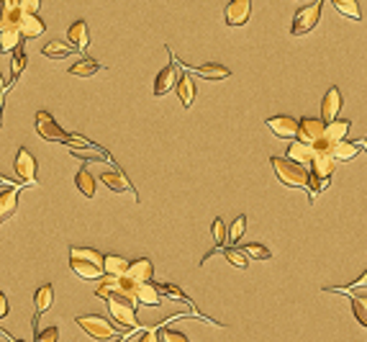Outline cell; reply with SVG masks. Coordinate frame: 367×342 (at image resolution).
Returning a JSON list of instances; mask_svg holds the SVG:
<instances>
[{
  "label": "cell",
  "instance_id": "obj_1",
  "mask_svg": "<svg viewBox=\"0 0 367 342\" xmlns=\"http://www.w3.org/2000/svg\"><path fill=\"white\" fill-rule=\"evenodd\" d=\"M334 167H337V160L331 155L329 147H319L313 149V160H311V173H309V201L313 204V198L319 193H324L331 180H334Z\"/></svg>",
  "mask_w": 367,
  "mask_h": 342
},
{
  "label": "cell",
  "instance_id": "obj_2",
  "mask_svg": "<svg viewBox=\"0 0 367 342\" xmlns=\"http://www.w3.org/2000/svg\"><path fill=\"white\" fill-rule=\"evenodd\" d=\"M100 299L108 301V312H111V319L116 324V330H121V332H134V330H139L136 301L126 299L121 293H103Z\"/></svg>",
  "mask_w": 367,
  "mask_h": 342
},
{
  "label": "cell",
  "instance_id": "obj_3",
  "mask_svg": "<svg viewBox=\"0 0 367 342\" xmlns=\"http://www.w3.org/2000/svg\"><path fill=\"white\" fill-rule=\"evenodd\" d=\"M272 170L282 186L288 188H306L309 186V170L298 162H290L288 157H270Z\"/></svg>",
  "mask_w": 367,
  "mask_h": 342
},
{
  "label": "cell",
  "instance_id": "obj_4",
  "mask_svg": "<svg viewBox=\"0 0 367 342\" xmlns=\"http://www.w3.org/2000/svg\"><path fill=\"white\" fill-rule=\"evenodd\" d=\"M75 322H78L80 330L90 334L93 340L108 342V340H113V337H116V334H118L116 324L108 322L106 317H98V314H87V317H78Z\"/></svg>",
  "mask_w": 367,
  "mask_h": 342
},
{
  "label": "cell",
  "instance_id": "obj_5",
  "mask_svg": "<svg viewBox=\"0 0 367 342\" xmlns=\"http://www.w3.org/2000/svg\"><path fill=\"white\" fill-rule=\"evenodd\" d=\"M321 6H324V0H313L311 6L306 8H300L296 13V19H293V26H290V36H303V34H309L319 26L321 21Z\"/></svg>",
  "mask_w": 367,
  "mask_h": 342
},
{
  "label": "cell",
  "instance_id": "obj_6",
  "mask_svg": "<svg viewBox=\"0 0 367 342\" xmlns=\"http://www.w3.org/2000/svg\"><path fill=\"white\" fill-rule=\"evenodd\" d=\"M296 139L316 149V147L324 142V121H321V118H313V116L298 118V134H296Z\"/></svg>",
  "mask_w": 367,
  "mask_h": 342
},
{
  "label": "cell",
  "instance_id": "obj_7",
  "mask_svg": "<svg viewBox=\"0 0 367 342\" xmlns=\"http://www.w3.org/2000/svg\"><path fill=\"white\" fill-rule=\"evenodd\" d=\"M36 131H39V137L47 139V142H59V145H67L69 134L62 127H59L49 111H39V114H36Z\"/></svg>",
  "mask_w": 367,
  "mask_h": 342
},
{
  "label": "cell",
  "instance_id": "obj_8",
  "mask_svg": "<svg viewBox=\"0 0 367 342\" xmlns=\"http://www.w3.org/2000/svg\"><path fill=\"white\" fill-rule=\"evenodd\" d=\"M13 167H16V175L23 180V186H36V170H39V165H36V157L31 155L26 147H21L19 152H16Z\"/></svg>",
  "mask_w": 367,
  "mask_h": 342
},
{
  "label": "cell",
  "instance_id": "obj_9",
  "mask_svg": "<svg viewBox=\"0 0 367 342\" xmlns=\"http://www.w3.org/2000/svg\"><path fill=\"white\" fill-rule=\"evenodd\" d=\"M342 103H344V98H342V90L337 85H331L326 90V96L321 100V121L324 124H331V121H337L339 111H342Z\"/></svg>",
  "mask_w": 367,
  "mask_h": 342
},
{
  "label": "cell",
  "instance_id": "obj_10",
  "mask_svg": "<svg viewBox=\"0 0 367 342\" xmlns=\"http://www.w3.org/2000/svg\"><path fill=\"white\" fill-rule=\"evenodd\" d=\"M349 129H352V121L349 118H337V121H331V124H324V142L319 147H331L339 145V142H344V137L349 134ZM316 147V149H319Z\"/></svg>",
  "mask_w": 367,
  "mask_h": 342
},
{
  "label": "cell",
  "instance_id": "obj_11",
  "mask_svg": "<svg viewBox=\"0 0 367 342\" xmlns=\"http://www.w3.org/2000/svg\"><path fill=\"white\" fill-rule=\"evenodd\" d=\"M252 16V0H232L226 10H223V19L229 26H244Z\"/></svg>",
  "mask_w": 367,
  "mask_h": 342
},
{
  "label": "cell",
  "instance_id": "obj_12",
  "mask_svg": "<svg viewBox=\"0 0 367 342\" xmlns=\"http://www.w3.org/2000/svg\"><path fill=\"white\" fill-rule=\"evenodd\" d=\"M267 127H270V131L275 134V137L296 139V134H298V118L280 114V116H270V118H267Z\"/></svg>",
  "mask_w": 367,
  "mask_h": 342
},
{
  "label": "cell",
  "instance_id": "obj_13",
  "mask_svg": "<svg viewBox=\"0 0 367 342\" xmlns=\"http://www.w3.org/2000/svg\"><path fill=\"white\" fill-rule=\"evenodd\" d=\"M21 31H19V21H5L0 19V52H13L16 47H21Z\"/></svg>",
  "mask_w": 367,
  "mask_h": 342
},
{
  "label": "cell",
  "instance_id": "obj_14",
  "mask_svg": "<svg viewBox=\"0 0 367 342\" xmlns=\"http://www.w3.org/2000/svg\"><path fill=\"white\" fill-rule=\"evenodd\" d=\"M23 186V183H21ZM21 186H3L0 191V226L8 222L19 209V188Z\"/></svg>",
  "mask_w": 367,
  "mask_h": 342
},
{
  "label": "cell",
  "instance_id": "obj_15",
  "mask_svg": "<svg viewBox=\"0 0 367 342\" xmlns=\"http://www.w3.org/2000/svg\"><path fill=\"white\" fill-rule=\"evenodd\" d=\"M44 21L39 16H34V13H21L19 16V31H21V39H36L44 34Z\"/></svg>",
  "mask_w": 367,
  "mask_h": 342
},
{
  "label": "cell",
  "instance_id": "obj_16",
  "mask_svg": "<svg viewBox=\"0 0 367 342\" xmlns=\"http://www.w3.org/2000/svg\"><path fill=\"white\" fill-rule=\"evenodd\" d=\"M152 275H155V265L146 257H139L134 263H129V270H126V278H131L134 284H149Z\"/></svg>",
  "mask_w": 367,
  "mask_h": 342
},
{
  "label": "cell",
  "instance_id": "obj_17",
  "mask_svg": "<svg viewBox=\"0 0 367 342\" xmlns=\"http://www.w3.org/2000/svg\"><path fill=\"white\" fill-rule=\"evenodd\" d=\"M67 44L72 49H80V52H85L87 44H90V31H87L85 21H75V23L69 26V29H67Z\"/></svg>",
  "mask_w": 367,
  "mask_h": 342
},
{
  "label": "cell",
  "instance_id": "obj_18",
  "mask_svg": "<svg viewBox=\"0 0 367 342\" xmlns=\"http://www.w3.org/2000/svg\"><path fill=\"white\" fill-rule=\"evenodd\" d=\"M177 85V67L175 65H167V67L159 70V75L155 78V96H167L170 90Z\"/></svg>",
  "mask_w": 367,
  "mask_h": 342
},
{
  "label": "cell",
  "instance_id": "obj_19",
  "mask_svg": "<svg viewBox=\"0 0 367 342\" xmlns=\"http://www.w3.org/2000/svg\"><path fill=\"white\" fill-rule=\"evenodd\" d=\"M337 293H347L349 301H352V314H355V319L367 330V291L355 288V291H337Z\"/></svg>",
  "mask_w": 367,
  "mask_h": 342
},
{
  "label": "cell",
  "instance_id": "obj_20",
  "mask_svg": "<svg viewBox=\"0 0 367 342\" xmlns=\"http://www.w3.org/2000/svg\"><path fill=\"white\" fill-rule=\"evenodd\" d=\"M188 75H198L203 80H226L232 75V70L223 67V65H216V62H208V65H201V67H188Z\"/></svg>",
  "mask_w": 367,
  "mask_h": 342
},
{
  "label": "cell",
  "instance_id": "obj_21",
  "mask_svg": "<svg viewBox=\"0 0 367 342\" xmlns=\"http://www.w3.org/2000/svg\"><path fill=\"white\" fill-rule=\"evenodd\" d=\"M100 183H106V188L116 191V193H126V191H131V193L136 195L134 186L129 183V178H126L124 173H118V170H106V173L100 175ZM136 198H139V195H136Z\"/></svg>",
  "mask_w": 367,
  "mask_h": 342
},
{
  "label": "cell",
  "instance_id": "obj_22",
  "mask_svg": "<svg viewBox=\"0 0 367 342\" xmlns=\"http://www.w3.org/2000/svg\"><path fill=\"white\" fill-rule=\"evenodd\" d=\"M69 268H72V273L80 275L82 281H98V278H103V265H96V263H87V260H69Z\"/></svg>",
  "mask_w": 367,
  "mask_h": 342
},
{
  "label": "cell",
  "instance_id": "obj_23",
  "mask_svg": "<svg viewBox=\"0 0 367 342\" xmlns=\"http://www.w3.org/2000/svg\"><path fill=\"white\" fill-rule=\"evenodd\" d=\"M136 303H144V306H159L162 296L157 291V284H136Z\"/></svg>",
  "mask_w": 367,
  "mask_h": 342
},
{
  "label": "cell",
  "instance_id": "obj_24",
  "mask_svg": "<svg viewBox=\"0 0 367 342\" xmlns=\"http://www.w3.org/2000/svg\"><path fill=\"white\" fill-rule=\"evenodd\" d=\"M177 96L183 100L185 108H190L195 103V80L193 75H177Z\"/></svg>",
  "mask_w": 367,
  "mask_h": 342
},
{
  "label": "cell",
  "instance_id": "obj_25",
  "mask_svg": "<svg viewBox=\"0 0 367 342\" xmlns=\"http://www.w3.org/2000/svg\"><path fill=\"white\" fill-rule=\"evenodd\" d=\"M359 149H362V147H359V139L357 142H347V139H344V142H339V145L331 147V155H334L337 162H347V160H355V157L359 155Z\"/></svg>",
  "mask_w": 367,
  "mask_h": 342
},
{
  "label": "cell",
  "instance_id": "obj_26",
  "mask_svg": "<svg viewBox=\"0 0 367 342\" xmlns=\"http://www.w3.org/2000/svg\"><path fill=\"white\" fill-rule=\"evenodd\" d=\"M129 270V260L126 257H118V255H103V273L111 275V278H118V275H126Z\"/></svg>",
  "mask_w": 367,
  "mask_h": 342
},
{
  "label": "cell",
  "instance_id": "obj_27",
  "mask_svg": "<svg viewBox=\"0 0 367 342\" xmlns=\"http://www.w3.org/2000/svg\"><path fill=\"white\" fill-rule=\"evenodd\" d=\"M288 160L290 162H298V165L306 167V162H311L313 160V147L303 145V142H293V145L288 147Z\"/></svg>",
  "mask_w": 367,
  "mask_h": 342
},
{
  "label": "cell",
  "instance_id": "obj_28",
  "mask_svg": "<svg viewBox=\"0 0 367 342\" xmlns=\"http://www.w3.org/2000/svg\"><path fill=\"white\" fill-rule=\"evenodd\" d=\"M52 301H54V288H52V284L39 286V291L34 293V306H36V314H34V317H41V314L52 306Z\"/></svg>",
  "mask_w": 367,
  "mask_h": 342
},
{
  "label": "cell",
  "instance_id": "obj_29",
  "mask_svg": "<svg viewBox=\"0 0 367 342\" xmlns=\"http://www.w3.org/2000/svg\"><path fill=\"white\" fill-rule=\"evenodd\" d=\"M75 183H78V191L82 195H87V198H93V195H96V178L90 175L87 165H82L78 170V175H75Z\"/></svg>",
  "mask_w": 367,
  "mask_h": 342
},
{
  "label": "cell",
  "instance_id": "obj_30",
  "mask_svg": "<svg viewBox=\"0 0 367 342\" xmlns=\"http://www.w3.org/2000/svg\"><path fill=\"white\" fill-rule=\"evenodd\" d=\"M96 72H100V65L90 57H82L80 62H75V65L69 67V75H75V78H93Z\"/></svg>",
  "mask_w": 367,
  "mask_h": 342
},
{
  "label": "cell",
  "instance_id": "obj_31",
  "mask_svg": "<svg viewBox=\"0 0 367 342\" xmlns=\"http://www.w3.org/2000/svg\"><path fill=\"white\" fill-rule=\"evenodd\" d=\"M72 52H75V49L69 47L67 41H57V39L49 41L47 47L41 49V54H44L47 59H65V57H69Z\"/></svg>",
  "mask_w": 367,
  "mask_h": 342
},
{
  "label": "cell",
  "instance_id": "obj_32",
  "mask_svg": "<svg viewBox=\"0 0 367 342\" xmlns=\"http://www.w3.org/2000/svg\"><path fill=\"white\" fill-rule=\"evenodd\" d=\"M26 49L23 47H16L13 49V59H10V85L21 78V72L26 70Z\"/></svg>",
  "mask_w": 367,
  "mask_h": 342
},
{
  "label": "cell",
  "instance_id": "obj_33",
  "mask_svg": "<svg viewBox=\"0 0 367 342\" xmlns=\"http://www.w3.org/2000/svg\"><path fill=\"white\" fill-rule=\"evenodd\" d=\"M334 3V8L342 13V16H347L352 21H362V10H359V3L357 0H331Z\"/></svg>",
  "mask_w": 367,
  "mask_h": 342
},
{
  "label": "cell",
  "instance_id": "obj_34",
  "mask_svg": "<svg viewBox=\"0 0 367 342\" xmlns=\"http://www.w3.org/2000/svg\"><path fill=\"white\" fill-rule=\"evenodd\" d=\"M226 229H229V226H226V222H223V219H213V242H216V247L211 250V255L219 253L221 247H226ZM211 255H205L203 263L208 260V257H211Z\"/></svg>",
  "mask_w": 367,
  "mask_h": 342
},
{
  "label": "cell",
  "instance_id": "obj_35",
  "mask_svg": "<svg viewBox=\"0 0 367 342\" xmlns=\"http://www.w3.org/2000/svg\"><path fill=\"white\" fill-rule=\"evenodd\" d=\"M69 260H87V263L103 265V255L98 250H90V247H72L69 250Z\"/></svg>",
  "mask_w": 367,
  "mask_h": 342
},
{
  "label": "cell",
  "instance_id": "obj_36",
  "mask_svg": "<svg viewBox=\"0 0 367 342\" xmlns=\"http://www.w3.org/2000/svg\"><path fill=\"white\" fill-rule=\"evenodd\" d=\"M244 232H247V216H236L232 222V226L226 229V244H236L239 239L244 237Z\"/></svg>",
  "mask_w": 367,
  "mask_h": 342
},
{
  "label": "cell",
  "instance_id": "obj_37",
  "mask_svg": "<svg viewBox=\"0 0 367 342\" xmlns=\"http://www.w3.org/2000/svg\"><path fill=\"white\" fill-rule=\"evenodd\" d=\"M157 291H159V296H167V299H175V301H183V303H190V306H193L190 296H185L175 284H157Z\"/></svg>",
  "mask_w": 367,
  "mask_h": 342
},
{
  "label": "cell",
  "instance_id": "obj_38",
  "mask_svg": "<svg viewBox=\"0 0 367 342\" xmlns=\"http://www.w3.org/2000/svg\"><path fill=\"white\" fill-rule=\"evenodd\" d=\"M242 253L247 255V257H252V260H270V257H272L270 247H265V244H260V242L244 244Z\"/></svg>",
  "mask_w": 367,
  "mask_h": 342
},
{
  "label": "cell",
  "instance_id": "obj_39",
  "mask_svg": "<svg viewBox=\"0 0 367 342\" xmlns=\"http://www.w3.org/2000/svg\"><path fill=\"white\" fill-rule=\"evenodd\" d=\"M221 253H223V257H226V260L234 265V268H239V270L249 268V260H247V255H244L242 250H234V247H221Z\"/></svg>",
  "mask_w": 367,
  "mask_h": 342
},
{
  "label": "cell",
  "instance_id": "obj_40",
  "mask_svg": "<svg viewBox=\"0 0 367 342\" xmlns=\"http://www.w3.org/2000/svg\"><path fill=\"white\" fill-rule=\"evenodd\" d=\"M57 340H59L57 327H47V330H39V332H36V342H57Z\"/></svg>",
  "mask_w": 367,
  "mask_h": 342
},
{
  "label": "cell",
  "instance_id": "obj_41",
  "mask_svg": "<svg viewBox=\"0 0 367 342\" xmlns=\"http://www.w3.org/2000/svg\"><path fill=\"white\" fill-rule=\"evenodd\" d=\"M39 8H41V0H19L21 13H34V16H39Z\"/></svg>",
  "mask_w": 367,
  "mask_h": 342
},
{
  "label": "cell",
  "instance_id": "obj_42",
  "mask_svg": "<svg viewBox=\"0 0 367 342\" xmlns=\"http://www.w3.org/2000/svg\"><path fill=\"white\" fill-rule=\"evenodd\" d=\"M159 340L162 342H190L183 332H177V330H162V332H159Z\"/></svg>",
  "mask_w": 367,
  "mask_h": 342
},
{
  "label": "cell",
  "instance_id": "obj_43",
  "mask_svg": "<svg viewBox=\"0 0 367 342\" xmlns=\"http://www.w3.org/2000/svg\"><path fill=\"white\" fill-rule=\"evenodd\" d=\"M367 284V268H365V273L359 275L357 281L355 284H349V286H342V288H324L326 293H331V291H352V288H362V286Z\"/></svg>",
  "mask_w": 367,
  "mask_h": 342
},
{
  "label": "cell",
  "instance_id": "obj_44",
  "mask_svg": "<svg viewBox=\"0 0 367 342\" xmlns=\"http://www.w3.org/2000/svg\"><path fill=\"white\" fill-rule=\"evenodd\" d=\"M139 342H162V340H159V332H157L155 327H152V330H146V332L142 334V340H139Z\"/></svg>",
  "mask_w": 367,
  "mask_h": 342
},
{
  "label": "cell",
  "instance_id": "obj_45",
  "mask_svg": "<svg viewBox=\"0 0 367 342\" xmlns=\"http://www.w3.org/2000/svg\"><path fill=\"white\" fill-rule=\"evenodd\" d=\"M8 314V299H5V293H0V319Z\"/></svg>",
  "mask_w": 367,
  "mask_h": 342
},
{
  "label": "cell",
  "instance_id": "obj_46",
  "mask_svg": "<svg viewBox=\"0 0 367 342\" xmlns=\"http://www.w3.org/2000/svg\"><path fill=\"white\" fill-rule=\"evenodd\" d=\"M0 6H3V10H16L19 8V0H0Z\"/></svg>",
  "mask_w": 367,
  "mask_h": 342
},
{
  "label": "cell",
  "instance_id": "obj_47",
  "mask_svg": "<svg viewBox=\"0 0 367 342\" xmlns=\"http://www.w3.org/2000/svg\"><path fill=\"white\" fill-rule=\"evenodd\" d=\"M0 186H16V183H13V180H8L5 175H0ZM19 186H21V183H19Z\"/></svg>",
  "mask_w": 367,
  "mask_h": 342
},
{
  "label": "cell",
  "instance_id": "obj_48",
  "mask_svg": "<svg viewBox=\"0 0 367 342\" xmlns=\"http://www.w3.org/2000/svg\"><path fill=\"white\" fill-rule=\"evenodd\" d=\"M359 147H362V149L367 152V137H365V139H359Z\"/></svg>",
  "mask_w": 367,
  "mask_h": 342
},
{
  "label": "cell",
  "instance_id": "obj_49",
  "mask_svg": "<svg viewBox=\"0 0 367 342\" xmlns=\"http://www.w3.org/2000/svg\"><path fill=\"white\" fill-rule=\"evenodd\" d=\"M0 16H3V6H0Z\"/></svg>",
  "mask_w": 367,
  "mask_h": 342
},
{
  "label": "cell",
  "instance_id": "obj_50",
  "mask_svg": "<svg viewBox=\"0 0 367 342\" xmlns=\"http://www.w3.org/2000/svg\"><path fill=\"white\" fill-rule=\"evenodd\" d=\"M13 342H23V340H13Z\"/></svg>",
  "mask_w": 367,
  "mask_h": 342
},
{
  "label": "cell",
  "instance_id": "obj_51",
  "mask_svg": "<svg viewBox=\"0 0 367 342\" xmlns=\"http://www.w3.org/2000/svg\"><path fill=\"white\" fill-rule=\"evenodd\" d=\"M116 342H124V340H116Z\"/></svg>",
  "mask_w": 367,
  "mask_h": 342
},
{
  "label": "cell",
  "instance_id": "obj_52",
  "mask_svg": "<svg viewBox=\"0 0 367 342\" xmlns=\"http://www.w3.org/2000/svg\"><path fill=\"white\" fill-rule=\"evenodd\" d=\"M365 286H367V284H365Z\"/></svg>",
  "mask_w": 367,
  "mask_h": 342
}]
</instances>
